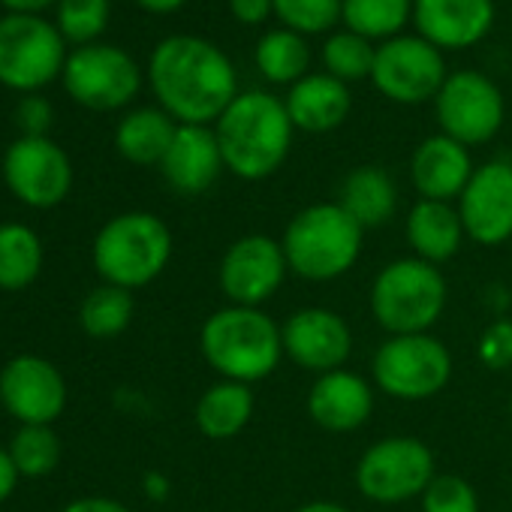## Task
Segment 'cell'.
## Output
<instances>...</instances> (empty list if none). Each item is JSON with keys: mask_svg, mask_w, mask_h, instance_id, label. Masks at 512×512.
<instances>
[{"mask_svg": "<svg viewBox=\"0 0 512 512\" xmlns=\"http://www.w3.org/2000/svg\"><path fill=\"white\" fill-rule=\"evenodd\" d=\"M434 115L440 133L473 148L491 142L506 121V100L494 79L476 70L449 73L434 97Z\"/></svg>", "mask_w": 512, "mask_h": 512, "instance_id": "cell-12", "label": "cell"}, {"mask_svg": "<svg viewBox=\"0 0 512 512\" xmlns=\"http://www.w3.org/2000/svg\"><path fill=\"white\" fill-rule=\"evenodd\" d=\"M19 476H49L61 461V437L52 425H19L7 446Z\"/></svg>", "mask_w": 512, "mask_h": 512, "instance_id": "cell-31", "label": "cell"}, {"mask_svg": "<svg viewBox=\"0 0 512 512\" xmlns=\"http://www.w3.org/2000/svg\"><path fill=\"white\" fill-rule=\"evenodd\" d=\"M422 512H479L476 488L458 473H437L419 497Z\"/></svg>", "mask_w": 512, "mask_h": 512, "instance_id": "cell-35", "label": "cell"}, {"mask_svg": "<svg viewBox=\"0 0 512 512\" xmlns=\"http://www.w3.org/2000/svg\"><path fill=\"white\" fill-rule=\"evenodd\" d=\"M476 359L488 371L512 368V320L509 317H497L482 329V335L476 341Z\"/></svg>", "mask_w": 512, "mask_h": 512, "instance_id": "cell-36", "label": "cell"}, {"mask_svg": "<svg viewBox=\"0 0 512 512\" xmlns=\"http://www.w3.org/2000/svg\"><path fill=\"white\" fill-rule=\"evenodd\" d=\"M199 350L220 380L244 386L269 380L287 359L281 323L263 308L241 305H226L208 314L199 329Z\"/></svg>", "mask_w": 512, "mask_h": 512, "instance_id": "cell-3", "label": "cell"}, {"mask_svg": "<svg viewBox=\"0 0 512 512\" xmlns=\"http://www.w3.org/2000/svg\"><path fill=\"white\" fill-rule=\"evenodd\" d=\"M362 241L365 229L338 202L302 208L281 235L290 272L311 284H329L350 275L362 256Z\"/></svg>", "mask_w": 512, "mask_h": 512, "instance_id": "cell-4", "label": "cell"}, {"mask_svg": "<svg viewBox=\"0 0 512 512\" xmlns=\"http://www.w3.org/2000/svg\"><path fill=\"white\" fill-rule=\"evenodd\" d=\"M112 16V0H58L55 28L67 43L91 46L103 37Z\"/></svg>", "mask_w": 512, "mask_h": 512, "instance_id": "cell-33", "label": "cell"}, {"mask_svg": "<svg viewBox=\"0 0 512 512\" xmlns=\"http://www.w3.org/2000/svg\"><path fill=\"white\" fill-rule=\"evenodd\" d=\"M308 416L329 434H353L374 413V383L350 368L320 374L308 389Z\"/></svg>", "mask_w": 512, "mask_h": 512, "instance_id": "cell-19", "label": "cell"}, {"mask_svg": "<svg viewBox=\"0 0 512 512\" xmlns=\"http://www.w3.org/2000/svg\"><path fill=\"white\" fill-rule=\"evenodd\" d=\"M16 485H19V470L13 464L7 446H0V503H7L13 497Z\"/></svg>", "mask_w": 512, "mask_h": 512, "instance_id": "cell-40", "label": "cell"}, {"mask_svg": "<svg viewBox=\"0 0 512 512\" xmlns=\"http://www.w3.org/2000/svg\"><path fill=\"white\" fill-rule=\"evenodd\" d=\"M43 272V241L25 223H0V290L22 293Z\"/></svg>", "mask_w": 512, "mask_h": 512, "instance_id": "cell-27", "label": "cell"}, {"mask_svg": "<svg viewBox=\"0 0 512 512\" xmlns=\"http://www.w3.org/2000/svg\"><path fill=\"white\" fill-rule=\"evenodd\" d=\"M148 85L157 106L178 124L211 127L241 94L229 55L205 37L172 34L148 58Z\"/></svg>", "mask_w": 512, "mask_h": 512, "instance_id": "cell-1", "label": "cell"}, {"mask_svg": "<svg viewBox=\"0 0 512 512\" xmlns=\"http://www.w3.org/2000/svg\"><path fill=\"white\" fill-rule=\"evenodd\" d=\"M67 40L43 16L10 13L0 19V85L19 94H40L64 73Z\"/></svg>", "mask_w": 512, "mask_h": 512, "instance_id": "cell-9", "label": "cell"}, {"mask_svg": "<svg viewBox=\"0 0 512 512\" xmlns=\"http://www.w3.org/2000/svg\"><path fill=\"white\" fill-rule=\"evenodd\" d=\"M494 0H413V25L440 52H461L482 43L494 28Z\"/></svg>", "mask_w": 512, "mask_h": 512, "instance_id": "cell-18", "label": "cell"}, {"mask_svg": "<svg viewBox=\"0 0 512 512\" xmlns=\"http://www.w3.org/2000/svg\"><path fill=\"white\" fill-rule=\"evenodd\" d=\"M449 79L443 52L419 34H401L377 46L371 82L374 88L401 106H419L440 94Z\"/></svg>", "mask_w": 512, "mask_h": 512, "instance_id": "cell-13", "label": "cell"}, {"mask_svg": "<svg viewBox=\"0 0 512 512\" xmlns=\"http://www.w3.org/2000/svg\"><path fill=\"white\" fill-rule=\"evenodd\" d=\"M404 238L410 244V256L431 266L449 263L467 241L455 202H434V199H419L407 211Z\"/></svg>", "mask_w": 512, "mask_h": 512, "instance_id": "cell-23", "label": "cell"}, {"mask_svg": "<svg viewBox=\"0 0 512 512\" xmlns=\"http://www.w3.org/2000/svg\"><path fill=\"white\" fill-rule=\"evenodd\" d=\"M323 67L329 76L341 79L344 85L359 82V79H371L374 70V58H377V46L353 31H338L329 34V40L323 43Z\"/></svg>", "mask_w": 512, "mask_h": 512, "instance_id": "cell-32", "label": "cell"}, {"mask_svg": "<svg viewBox=\"0 0 512 512\" xmlns=\"http://www.w3.org/2000/svg\"><path fill=\"white\" fill-rule=\"evenodd\" d=\"M284 356L311 374H329L353 356V329L332 308H299L281 323Z\"/></svg>", "mask_w": 512, "mask_h": 512, "instance_id": "cell-17", "label": "cell"}, {"mask_svg": "<svg viewBox=\"0 0 512 512\" xmlns=\"http://www.w3.org/2000/svg\"><path fill=\"white\" fill-rule=\"evenodd\" d=\"M434 476L437 461L431 446L410 434H392L371 443L359 455L353 470L359 494L380 506H395L422 497Z\"/></svg>", "mask_w": 512, "mask_h": 512, "instance_id": "cell-8", "label": "cell"}, {"mask_svg": "<svg viewBox=\"0 0 512 512\" xmlns=\"http://www.w3.org/2000/svg\"><path fill=\"white\" fill-rule=\"evenodd\" d=\"M0 404L19 425H55L67 410V380L49 359L22 353L0 368Z\"/></svg>", "mask_w": 512, "mask_h": 512, "instance_id": "cell-15", "label": "cell"}, {"mask_svg": "<svg viewBox=\"0 0 512 512\" xmlns=\"http://www.w3.org/2000/svg\"><path fill=\"white\" fill-rule=\"evenodd\" d=\"M4 184L28 208H55L73 190V163L49 136H19L4 151Z\"/></svg>", "mask_w": 512, "mask_h": 512, "instance_id": "cell-14", "label": "cell"}, {"mask_svg": "<svg viewBox=\"0 0 512 512\" xmlns=\"http://www.w3.org/2000/svg\"><path fill=\"white\" fill-rule=\"evenodd\" d=\"M296 512H353V509H347L338 500H311V503H302Z\"/></svg>", "mask_w": 512, "mask_h": 512, "instance_id": "cell-45", "label": "cell"}, {"mask_svg": "<svg viewBox=\"0 0 512 512\" xmlns=\"http://www.w3.org/2000/svg\"><path fill=\"white\" fill-rule=\"evenodd\" d=\"M136 7H142L145 13H154V16H166V13H175L181 10L187 0H133Z\"/></svg>", "mask_w": 512, "mask_h": 512, "instance_id": "cell-44", "label": "cell"}, {"mask_svg": "<svg viewBox=\"0 0 512 512\" xmlns=\"http://www.w3.org/2000/svg\"><path fill=\"white\" fill-rule=\"evenodd\" d=\"M482 302H485L497 317H503V308L512 302V296H509L500 284H491V287H485V290H482Z\"/></svg>", "mask_w": 512, "mask_h": 512, "instance_id": "cell-43", "label": "cell"}, {"mask_svg": "<svg viewBox=\"0 0 512 512\" xmlns=\"http://www.w3.org/2000/svg\"><path fill=\"white\" fill-rule=\"evenodd\" d=\"M365 232L386 226L398 211V187L395 178L383 166H356L341 181L335 199Z\"/></svg>", "mask_w": 512, "mask_h": 512, "instance_id": "cell-24", "label": "cell"}, {"mask_svg": "<svg viewBox=\"0 0 512 512\" xmlns=\"http://www.w3.org/2000/svg\"><path fill=\"white\" fill-rule=\"evenodd\" d=\"M16 124L22 130V136H49L55 112L52 103L43 94H25L16 106Z\"/></svg>", "mask_w": 512, "mask_h": 512, "instance_id": "cell-37", "label": "cell"}, {"mask_svg": "<svg viewBox=\"0 0 512 512\" xmlns=\"http://www.w3.org/2000/svg\"><path fill=\"white\" fill-rule=\"evenodd\" d=\"M142 494H145L148 500H154V503H163V500L172 494L169 476L160 473V470H148V473L142 476Z\"/></svg>", "mask_w": 512, "mask_h": 512, "instance_id": "cell-41", "label": "cell"}, {"mask_svg": "<svg viewBox=\"0 0 512 512\" xmlns=\"http://www.w3.org/2000/svg\"><path fill=\"white\" fill-rule=\"evenodd\" d=\"M253 64L272 85H296L299 79L308 76V64H311L308 40L287 28L269 31L253 49Z\"/></svg>", "mask_w": 512, "mask_h": 512, "instance_id": "cell-28", "label": "cell"}, {"mask_svg": "<svg viewBox=\"0 0 512 512\" xmlns=\"http://www.w3.org/2000/svg\"><path fill=\"white\" fill-rule=\"evenodd\" d=\"M509 419H512V392H509Z\"/></svg>", "mask_w": 512, "mask_h": 512, "instance_id": "cell-46", "label": "cell"}, {"mask_svg": "<svg viewBox=\"0 0 512 512\" xmlns=\"http://www.w3.org/2000/svg\"><path fill=\"white\" fill-rule=\"evenodd\" d=\"M175 133L178 121L172 115H166L160 106H139L118 121L115 148L133 166H160Z\"/></svg>", "mask_w": 512, "mask_h": 512, "instance_id": "cell-25", "label": "cell"}, {"mask_svg": "<svg viewBox=\"0 0 512 512\" xmlns=\"http://www.w3.org/2000/svg\"><path fill=\"white\" fill-rule=\"evenodd\" d=\"M290 275V263L281 238L250 232L235 238L217 266V284L229 305L263 308L278 296Z\"/></svg>", "mask_w": 512, "mask_h": 512, "instance_id": "cell-11", "label": "cell"}, {"mask_svg": "<svg viewBox=\"0 0 512 512\" xmlns=\"http://www.w3.org/2000/svg\"><path fill=\"white\" fill-rule=\"evenodd\" d=\"M229 13L238 25L256 28L275 16V0H229Z\"/></svg>", "mask_w": 512, "mask_h": 512, "instance_id": "cell-38", "label": "cell"}, {"mask_svg": "<svg viewBox=\"0 0 512 512\" xmlns=\"http://www.w3.org/2000/svg\"><path fill=\"white\" fill-rule=\"evenodd\" d=\"M172 229L151 211H124L100 226L91 260L103 284L142 290L154 284L172 260Z\"/></svg>", "mask_w": 512, "mask_h": 512, "instance_id": "cell-5", "label": "cell"}, {"mask_svg": "<svg viewBox=\"0 0 512 512\" xmlns=\"http://www.w3.org/2000/svg\"><path fill=\"white\" fill-rule=\"evenodd\" d=\"M473 169L476 166L470 148L443 133L422 139L410 157L413 190L419 193V199H434V202H458Z\"/></svg>", "mask_w": 512, "mask_h": 512, "instance_id": "cell-21", "label": "cell"}, {"mask_svg": "<svg viewBox=\"0 0 512 512\" xmlns=\"http://www.w3.org/2000/svg\"><path fill=\"white\" fill-rule=\"evenodd\" d=\"M455 208L467 241L482 247L512 241V163L497 157L476 166Z\"/></svg>", "mask_w": 512, "mask_h": 512, "instance_id": "cell-16", "label": "cell"}, {"mask_svg": "<svg viewBox=\"0 0 512 512\" xmlns=\"http://www.w3.org/2000/svg\"><path fill=\"white\" fill-rule=\"evenodd\" d=\"M449 302V284L440 266L416 256H398L386 263L368 293L374 323L386 335H425L431 332Z\"/></svg>", "mask_w": 512, "mask_h": 512, "instance_id": "cell-6", "label": "cell"}, {"mask_svg": "<svg viewBox=\"0 0 512 512\" xmlns=\"http://www.w3.org/2000/svg\"><path fill=\"white\" fill-rule=\"evenodd\" d=\"M61 79L67 94L91 112H118L130 106L142 88V70L133 55L109 43L70 52Z\"/></svg>", "mask_w": 512, "mask_h": 512, "instance_id": "cell-10", "label": "cell"}, {"mask_svg": "<svg viewBox=\"0 0 512 512\" xmlns=\"http://www.w3.org/2000/svg\"><path fill=\"white\" fill-rule=\"evenodd\" d=\"M223 154L214 127L178 124V133L160 163L166 184L181 196H202L223 172Z\"/></svg>", "mask_w": 512, "mask_h": 512, "instance_id": "cell-20", "label": "cell"}, {"mask_svg": "<svg viewBox=\"0 0 512 512\" xmlns=\"http://www.w3.org/2000/svg\"><path fill=\"white\" fill-rule=\"evenodd\" d=\"M452 380L449 347L425 335H386L371 359V383L383 395L407 404L440 395Z\"/></svg>", "mask_w": 512, "mask_h": 512, "instance_id": "cell-7", "label": "cell"}, {"mask_svg": "<svg viewBox=\"0 0 512 512\" xmlns=\"http://www.w3.org/2000/svg\"><path fill=\"white\" fill-rule=\"evenodd\" d=\"M253 413H256V398L250 386L217 380L199 395L193 419L208 440H232L250 425Z\"/></svg>", "mask_w": 512, "mask_h": 512, "instance_id": "cell-26", "label": "cell"}, {"mask_svg": "<svg viewBox=\"0 0 512 512\" xmlns=\"http://www.w3.org/2000/svg\"><path fill=\"white\" fill-rule=\"evenodd\" d=\"M413 19V0H344L341 22L347 31L365 40H392L401 37L404 25Z\"/></svg>", "mask_w": 512, "mask_h": 512, "instance_id": "cell-30", "label": "cell"}, {"mask_svg": "<svg viewBox=\"0 0 512 512\" xmlns=\"http://www.w3.org/2000/svg\"><path fill=\"white\" fill-rule=\"evenodd\" d=\"M341 4L344 0H275V16L287 31L317 37L341 22Z\"/></svg>", "mask_w": 512, "mask_h": 512, "instance_id": "cell-34", "label": "cell"}, {"mask_svg": "<svg viewBox=\"0 0 512 512\" xmlns=\"http://www.w3.org/2000/svg\"><path fill=\"white\" fill-rule=\"evenodd\" d=\"M61 512H133V509H127L121 500H112V497H100V494H94V497L70 500Z\"/></svg>", "mask_w": 512, "mask_h": 512, "instance_id": "cell-39", "label": "cell"}, {"mask_svg": "<svg viewBox=\"0 0 512 512\" xmlns=\"http://www.w3.org/2000/svg\"><path fill=\"white\" fill-rule=\"evenodd\" d=\"M133 314H136V302H133L130 290L100 284L97 290H91L82 299L79 326L85 335H91L97 341H109V338H118L130 329Z\"/></svg>", "mask_w": 512, "mask_h": 512, "instance_id": "cell-29", "label": "cell"}, {"mask_svg": "<svg viewBox=\"0 0 512 512\" xmlns=\"http://www.w3.org/2000/svg\"><path fill=\"white\" fill-rule=\"evenodd\" d=\"M284 106L296 130L320 136L338 130L347 121L353 109V94L341 79L323 70V73H308L305 79L290 85Z\"/></svg>", "mask_w": 512, "mask_h": 512, "instance_id": "cell-22", "label": "cell"}, {"mask_svg": "<svg viewBox=\"0 0 512 512\" xmlns=\"http://www.w3.org/2000/svg\"><path fill=\"white\" fill-rule=\"evenodd\" d=\"M226 172L241 181L272 178L293 151L296 127L281 97L241 91L214 124Z\"/></svg>", "mask_w": 512, "mask_h": 512, "instance_id": "cell-2", "label": "cell"}, {"mask_svg": "<svg viewBox=\"0 0 512 512\" xmlns=\"http://www.w3.org/2000/svg\"><path fill=\"white\" fill-rule=\"evenodd\" d=\"M0 4L19 16H40L49 7H58V0H0Z\"/></svg>", "mask_w": 512, "mask_h": 512, "instance_id": "cell-42", "label": "cell"}]
</instances>
